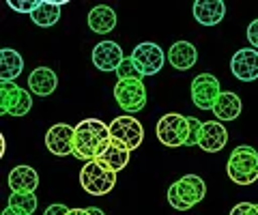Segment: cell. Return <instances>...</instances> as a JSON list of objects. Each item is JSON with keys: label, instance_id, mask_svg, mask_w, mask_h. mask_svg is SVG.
I'll return each mask as SVG.
<instances>
[{"label": "cell", "instance_id": "obj_1", "mask_svg": "<svg viewBox=\"0 0 258 215\" xmlns=\"http://www.w3.org/2000/svg\"><path fill=\"white\" fill-rule=\"evenodd\" d=\"M112 133L110 125L99 118H84L76 125V140H74V157L84 162H95L106 147L110 145Z\"/></svg>", "mask_w": 258, "mask_h": 215}, {"label": "cell", "instance_id": "obj_2", "mask_svg": "<svg viewBox=\"0 0 258 215\" xmlns=\"http://www.w3.org/2000/svg\"><path fill=\"white\" fill-rule=\"evenodd\" d=\"M207 196V185L198 174H185L179 181H174L168 189V202L176 211H189L191 206L203 202Z\"/></svg>", "mask_w": 258, "mask_h": 215}, {"label": "cell", "instance_id": "obj_3", "mask_svg": "<svg viewBox=\"0 0 258 215\" xmlns=\"http://www.w3.org/2000/svg\"><path fill=\"white\" fill-rule=\"evenodd\" d=\"M226 172L232 183L237 185H252L258 181V151L241 145L230 153L228 164H226Z\"/></svg>", "mask_w": 258, "mask_h": 215}, {"label": "cell", "instance_id": "obj_4", "mask_svg": "<svg viewBox=\"0 0 258 215\" xmlns=\"http://www.w3.org/2000/svg\"><path fill=\"white\" fill-rule=\"evenodd\" d=\"M80 185L91 196H106L116 185V172L106 168L97 159L95 162H86L84 168L80 170Z\"/></svg>", "mask_w": 258, "mask_h": 215}, {"label": "cell", "instance_id": "obj_5", "mask_svg": "<svg viewBox=\"0 0 258 215\" xmlns=\"http://www.w3.org/2000/svg\"><path fill=\"white\" fill-rule=\"evenodd\" d=\"M155 133H157V140L164 147H170V149L187 147V138H189V121H187V116H183L179 112L164 114L157 121Z\"/></svg>", "mask_w": 258, "mask_h": 215}, {"label": "cell", "instance_id": "obj_6", "mask_svg": "<svg viewBox=\"0 0 258 215\" xmlns=\"http://www.w3.org/2000/svg\"><path fill=\"white\" fill-rule=\"evenodd\" d=\"M114 99L123 112H140L147 106V84L142 80H118L114 84Z\"/></svg>", "mask_w": 258, "mask_h": 215}, {"label": "cell", "instance_id": "obj_7", "mask_svg": "<svg viewBox=\"0 0 258 215\" xmlns=\"http://www.w3.org/2000/svg\"><path fill=\"white\" fill-rule=\"evenodd\" d=\"M220 80L211 74H200L191 80V101L200 110H211L215 108V101L220 99Z\"/></svg>", "mask_w": 258, "mask_h": 215}, {"label": "cell", "instance_id": "obj_8", "mask_svg": "<svg viewBox=\"0 0 258 215\" xmlns=\"http://www.w3.org/2000/svg\"><path fill=\"white\" fill-rule=\"evenodd\" d=\"M166 54L164 50L157 45V43H153V41H144L140 45H136L134 47V52H132V60L136 62V67L140 69V74L142 76H155L161 71V67H164V62H166Z\"/></svg>", "mask_w": 258, "mask_h": 215}, {"label": "cell", "instance_id": "obj_9", "mask_svg": "<svg viewBox=\"0 0 258 215\" xmlns=\"http://www.w3.org/2000/svg\"><path fill=\"white\" fill-rule=\"evenodd\" d=\"M110 133L112 138L125 142L132 151L138 149L144 140V127L136 116H116L110 123Z\"/></svg>", "mask_w": 258, "mask_h": 215}, {"label": "cell", "instance_id": "obj_10", "mask_svg": "<svg viewBox=\"0 0 258 215\" xmlns=\"http://www.w3.org/2000/svg\"><path fill=\"white\" fill-rule=\"evenodd\" d=\"M74 140H76V127H71L67 123L54 125L45 133V147L56 157L74 155Z\"/></svg>", "mask_w": 258, "mask_h": 215}, {"label": "cell", "instance_id": "obj_11", "mask_svg": "<svg viewBox=\"0 0 258 215\" xmlns=\"http://www.w3.org/2000/svg\"><path fill=\"white\" fill-rule=\"evenodd\" d=\"M230 71L239 82H254L258 80V50L254 47H241L232 54Z\"/></svg>", "mask_w": 258, "mask_h": 215}, {"label": "cell", "instance_id": "obj_12", "mask_svg": "<svg viewBox=\"0 0 258 215\" xmlns=\"http://www.w3.org/2000/svg\"><path fill=\"white\" fill-rule=\"evenodd\" d=\"M123 60V50L114 41H101L93 47V65L99 71H116Z\"/></svg>", "mask_w": 258, "mask_h": 215}, {"label": "cell", "instance_id": "obj_13", "mask_svg": "<svg viewBox=\"0 0 258 215\" xmlns=\"http://www.w3.org/2000/svg\"><path fill=\"white\" fill-rule=\"evenodd\" d=\"M228 142V131L220 121H207L203 123V133H200L198 147L207 153H220Z\"/></svg>", "mask_w": 258, "mask_h": 215}, {"label": "cell", "instance_id": "obj_14", "mask_svg": "<svg viewBox=\"0 0 258 215\" xmlns=\"http://www.w3.org/2000/svg\"><path fill=\"white\" fill-rule=\"evenodd\" d=\"M129 155H132V149H129L125 142H120L116 138H112L110 140V145L106 147V151L97 157V162L103 164L106 168L110 170H114V172H120V170H125L127 168V164H129Z\"/></svg>", "mask_w": 258, "mask_h": 215}, {"label": "cell", "instance_id": "obj_15", "mask_svg": "<svg viewBox=\"0 0 258 215\" xmlns=\"http://www.w3.org/2000/svg\"><path fill=\"white\" fill-rule=\"evenodd\" d=\"M39 187V174L30 166H15L9 172V189L13 194H35Z\"/></svg>", "mask_w": 258, "mask_h": 215}, {"label": "cell", "instance_id": "obj_16", "mask_svg": "<svg viewBox=\"0 0 258 215\" xmlns=\"http://www.w3.org/2000/svg\"><path fill=\"white\" fill-rule=\"evenodd\" d=\"M226 15V5L222 0H198L194 3V18L203 26H217Z\"/></svg>", "mask_w": 258, "mask_h": 215}, {"label": "cell", "instance_id": "obj_17", "mask_svg": "<svg viewBox=\"0 0 258 215\" xmlns=\"http://www.w3.org/2000/svg\"><path fill=\"white\" fill-rule=\"evenodd\" d=\"M56 86H58V78L47 67H37L28 76V89L32 95H37V97H50L56 91Z\"/></svg>", "mask_w": 258, "mask_h": 215}, {"label": "cell", "instance_id": "obj_18", "mask_svg": "<svg viewBox=\"0 0 258 215\" xmlns=\"http://www.w3.org/2000/svg\"><path fill=\"white\" fill-rule=\"evenodd\" d=\"M196 60H198V50H196V45L189 41H176V43H172L170 50H168V62L179 71L191 69L196 65Z\"/></svg>", "mask_w": 258, "mask_h": 215}, {"label": "cell", "instance_id": "obj_19", "mask_svg": "<svg viewBox=\"0 0 258 215\" xmlns=\"http://www.w3.org/2000/svg\"><path fill=\"white\" fill-rule=\"evenodd\" d=\"M116 26V13L112 7H106V5H99L91 9L88 13V28L93 30L97 35H106L110 30H114Z\"/></svg>", "mask_w": 258, "mask_h": 215}, {"label": "cell", "instance_id": "obj_20", "mask_svg": "<svg viewBox=\"0 0 258 215\" xmlns=\"http://www.w3.org/2000/svg\"><path fill=\"white\" fill-rule=\"evenodd\" d=\"M24 71V58L20 52L11 50V47H3L0 50V80L3 82H15V78Z\"/></svg>", "mask_w": 258, "mask_h": 215}, {"label": "cell", "instance_id": "obj_21", "mask_svg": "<svg viewBox=\"0 0 258 215\" xmlns=\"http://www.w3.org/2000/svg\"><path fill=\"white\" fill-rule=\"evenodd\" d=\"M67 5V0L52 3V0H39V7L30 13V20L41 28H50L60 20V7Z\"/></svg>", "mask_w": 258, "mask_h": 215}, {"label": "cell", "instance_id": "obj_22", "mask_svg": "<svg viewBox=\"0 0 258 215\" xmlns=\"http://www.w3.org/2000/svg\"><path fill=\"white\" fill-rule=\"evenodd\" d=\"M213 114L217 121H235V118L241 114V99L237 93L226 91L220 95V99L215 101Z\"/></svg>", "mask_w": 258, "mask_h": 215}, {"label": "cell", "instance_id": "obj_23", "mask_svg": "<svg viewBox=\"0 0 258 215\" xmlns=\"http://www.w3.org/2000/svg\"><path fill=\"white\" fill-rule=\"evenodd\" d=\"M22 95L24 89H20L15 82H3V86H0V112L5 116H11L18 108V103L22 101Z\"/></svg>", "mask_w": 258, "mask_h": 215}, {"label": "cell", "instance_id": "obj_24", "mask_svg": "<svg viewBox=\"0 0 258 215\" xmlns=\"http://www.w3.org/2000/svg\"><path fill=\"white\" fill-rule=\"evenodd\" d=\"M9 206L13 211H18L22 215H32L37 211V196L35 194H11L9 196Z\"/></svg>", "mask_w": 258, "mask_h": 215}, {"label": "cell", "instance_id": "obj_25", "mask_svg": "<svg viewBox=\"0 0 258 215\" xmlns=\"http://www.w3.org/2000/svg\"><path fill=\"white\" fill-rule=\"evenodd\" d=\"M116 78L118 80H142L144 76L140 74V69L136 67L132 56H129V58H125L123 62H120V67L116 69Z\"/></svg>", "mask_w": 258, "mask_h": 215}, {"label": "cell", "instance_id": "obj_26", "mask_svg": "<svg viewBox=\"0 0 258 215\" xmlns=\"http://www.w3.org/2000/svg\"><path fill=\"white\" fill-rule=\"evenodd\" d=\"M189 121V138H187V147H198L200 142V133H203V123L196 116H187Z\"/></svg>", "mask_w": 258, "mask_h": 215}, {"label": "cell", "instance_id": "obj_27", "mask_svg": "<svg viewBox=\"0 0 258 215\" xmlns=\"http://www.w3.org/2000/svg\"><path fill=\"white\" fill-rule=\"evenodd\" d=\"M39 7V0H9V9L20 13H32Z\"/></svg>", "mask_w": 258, "mask_h": 215}, {"label": "cell", "instance_id": "obj_28", "mask_svg": "<svg viewBox=\"0 0 258 215\" xmlns=\"http://www.w3.org/2000/svg\"><path fill=\"white\" fill-rule=\"evenodd\" d=\"M230 215H258V204L254 202H239L232 206Z\"/></svg>", "mask_w": 258, "mask_h": 215}, {"label": "cell", "instance_id": "obj_29", "mask_svg": "<svg viewBox=\"0 0 258 215\" xmlns=\"http://www.w3.org/2000/svg\"><path fill=\"white\" fill-rule=\"evenodd\" d=\"M247 39H249V45H252L254 50H258V20H254L247 26Z\"/></svg>", "mask_w": 258, "mask_h": 215}, {"label": "cell", "instance_id": "obj_30", "mask_svg": "<svg viewBox=\"0 0 258 215\" xmlns=\"http://www.w3.org/2000/svg\"><path fill=\"white\" fill-rule=\"evenodd\" d=\"M67 213H69V206H67V204L56 202V204H50V206H47L43 215H67Z\"/></svg>", "mask_w": 258, "mask_h": 215}, {"label": "cell", "instance_id": "obj_31", "mask_svg": "<svg viewBox=\"0 0 258 215\" xmlns=\"http://www.w3.org/2000/svg\"><path fill=\"white\" fill-rule=\"evenodd\" d=\"M67 215H91V213H88V209H69Z\"/></svg>", "mask_w": 258, "mask_h": 215}, {"label": "cell", "instance_id": "obj_32", "mask_svg": "<svg viewBox=\"0 0 258 215\" xmlns=\"http://www.w3.org/2000/svg\"><path fill=\"white\" fill-rule=\"evenodd\" d=\"M88 213H91V215H106L101 209H97V206H88Z\"/></svg>", "mask_w": 258, "mask_h": 215}, {"label": "cell", "instance_id": "obj_33", "mask_svg": "<svg viewBox=\"0 0 258 215\" xmlns=\"http://www.w3.org/2000/svg\"><path fill=\"white\" fill-rule=\"evenodd\" d=\"M3 215H22V213H18V211H13L11 206H7V209L3 211Z\"/></svg>", "mask_w": 258, "mask_h": 215}, {"label": "cell", "instance_id": "obj_34", "mask_svg": "<svg viewBox=\"0 0 258 215\" xmlns=\"http://www.w3.org/2000/svg\"><path fill=\"white\" fill-rule=\"evenodd\" d=\"M5 147H7L5 145V136H0V149H3V153H0V155H5Z\"/></svg>", "mask_w": 258, "mask_h": 215}]
</instances>
